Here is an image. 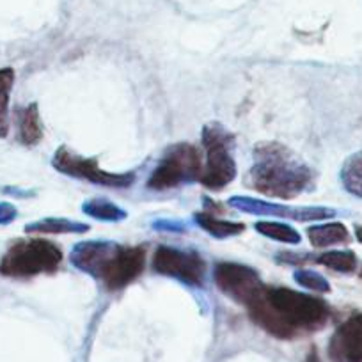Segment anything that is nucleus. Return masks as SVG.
Listing matches in <instances>:
<instances>
[{
  "label": "nucleus",
  "instance_id": "1",
  "mask_svg": "<svg viewBox=\"0 0 362 362\" xmlns=\"http://www.w3.org/2000/svg\"><path fill=\"white\" fill-rule=\"evenodd\" d=\"M247 309L256 325L279 339L322 329L330 316L322 298L290 288H264Z\"/></svg>",
  "mask_w": 362,
  "mask_h": 362
},
{
  "label": "nucleus",
  "instance_id": "2",
  "mask_svg": "<svg viewBox=\"0 0 362 362\" xmlns=\"http://www.w3.org/2000/svg\"><path fill=\"white\" fill-rule=\"evenodd\" d=\"M249 185L264 196L291 199L305 192L313 183L311 167L279 142H259L254 148Z\"/></svg>",
  "mask_w": 362,
  "mask_h": 362
},
{
  "label": "nucleus",
  "instance_id": "3",
  "mask_svg": "<svg viewBox=\"0 0 362 362\" xmlns=\"http://www.w3.org/2000/svg\"><path fill=\"white\" fill-rule=\"evenodd\" d=\"M69 261L78 270L102 281L107 290H123L144 270L146 252L142 247H123L116 242H80L73 247Z\"/></svg>",
  "mask_w": 362,
  "mask_h": 362
},
{
  "label": "nucleus",
  "instance_id": "4",
  "mask_svg": "<svg viewBox=\"0 0 362 362\" xmlns=\"http://www.w3.org/2000/svg\"><path fill=\"white\" fill-rule=\"evenodd\" d=\"M61 261V249L48 240H18L0 259V274L11 279H29L40 274H52Z\"/></svg>",
  "mask_w": 362,
  "mask_h": 362
},
{
  "label": "nucleus",
  "instance_id": "5",
  "mask_svg": "<svg viewBox=\"0 0 362 362\" xmlns=\"http://www.w3.org/2000/svg\"><path fill=\"white\" fill-rule=\"evenodd\" d=\"M203 146L206 163L201 173V183L210 190H221L236 177V162L233 156L235 139L218 123H208L203 128Z\"/></svg>",
  "mask_w": 362,
  "mask_h": 362
},
{
  "label": "nucleus",
  "instance_id": "6",
  "mask_svg": "<svg viewBox=\"0 0 362 362\" xmlns=\"http://www.w3.org/2000/svg\"><path fill=\"white\" fill-rule=\"evenodd\" d=\"M203 173L201 155L192 144H174L163 153L162 160L148 180L153 190L176 189L185 183L199 180Z\"/></svg>",
  "mask_w": 362,
  "mask_h": 362
},
{
  "label": "nucleus",
  "instance_id": "7",
  "mask_svg": "<svg viewBox=\"0 0 362 362\" xmlns=\"http://www.w3.org/2000/svg\"><path fill=\"white\" fill-rule=\"evenodd\" d=\"M52 165L55 170L66 176L78 177V180H87L89 183L103 187H112V189H127L134 185L135 174L134 173H109V170L100 169L96 158H87V156L76 155L75 151L68 149L66 146L55 151L52 158Z\"/></svg>",
  "mask_w": 362,
  "mask_h": 362
},
{
  "label": "nucleus",
  "instance_id": "8",
  "mask_svg": "<svg viewBox=\"0 0 362 362\" xmlns=\"http://www.w3.org/2000/svg\"><path fill=\"white\" fill-rule=\"evenodd\" d=\"M214 281L218 290L231 300L249 308L264 291V284L254 268L240 263L215 264Z\"/></svg>",
  "mask_w": 362,
  "mask_h": 362
},
{
  "label": "nucleus",
  "instance_id": "9",
  "mask_svg": "<svg viewBox=\"0 0 362 362\" xmlns=\"http://www.w3.org/2000/svg\"><path fill=\"white\" fill-rule=\"evenodd\" d=\"M153 268L162 276L173 277L189 286H199L206 274V263L196 250L162 245L153 256Z\"/></svg>",
  "mask_w": 362,
  "mask_h": 362
},
{
  "label": "nucleus",
  "instance_id": "10",
  "mask_svg": "<svg viewBox=\"0 0 362 362\" xmlns=\"http://www.w3.org/2000/svg\"><path fill=\"white\" fill-rule=\"evenodd\" d=\"M229 206L235 210L243 211V214L250 215H268V217H281V218H290L295 222H318L332 218L336 211L330 208L322 206H286V204H277L270 203V201H261L254 199V197H243L236 196L228 201Z\"/></svg>",
  "mask_w": 362,
  "mask_h": 362
},
{
  "label": "nucleus",
  "instance_id": "11",
  "mask_svg": "<svg viewBox=\"0 0 362 362\" xmlns=\"http://www.w3.org/2000/svg\"><path fill=\"white\" fill-rule=\"evenodd\" d=\"M334 362H362V313L341 323L329 343Z\"/></svg>",
  "mask_w": 362,
  "mask_h": 362
},
{
  "label": "nucleus",
  "instance_id": "12",
  "mask_svg": "<svg viewBox=\"0 0 362 362\" xmlns=\"http://www.w3.org/2000/svg\"><path fill=\"white\" fill-rule=\"evenodd\" d=\"M308 236L313 247H318V249L337 245V243H344L350 240V233H348V229L341 222H327V224L311 226L308 229Z\"/></svg>",
  "mask_w": 362,
  "mask_h": 362
},
{
  "label": "nucleus",
  "instance_id": "13",
  "mask_svg": "<svg viewBox=\"0 0 362 362\" xmlns=\"http://www.w3.org/2000/svg\"><path fill=\"white\" fill-rule=\"evenodd\" d=\"M43 137L40 110L36 103H30L18 114V139L23 146H36Z\"/></svg>",
  "mask_w": 362,
  "mask_h": 362
},
{
  "label": "nucleus",
  "instance_id": "14",
  "mask_svg": "<svg viewBox=\"0 0 362 362\" xmlns=\"http://www.w3.org/2000/svg\"><path fill=\"white\" fill-rule=\"evenodd\" d=\"M194 221L197 222L203 231H206L208 235L215 236V238H229V236H236L245 229V226L240 224V222H231V221H222L217 218L215 215L206 214V211H199V214L194 215Z\"/></svg>",
  "mask_w": 362,
  "mask_h": 362
},
{
  "label": "nucleus",
  "instance_id": "15",
  "mask_svg": "<svg viewBox=\"0 0 362 362\" xmlns=\"http://www.w3.org/2000/svg\"><path fill=\"white\" fill-rule=\"evenodd\" d=\"M89 226L68 218H41L25 226V233H43V235H66V233H87Z\"/></svg>",
  "mask_w": 362,
  "mask_h": 362
},
{
  "label": "nucleus",
  "instance_id": "16",
  "mask_svg": "<svg viewBox=\"0 0 362 362\" xmlns=\"http://www.w3.org/2000/svg\"><path fill=\"white\" fill-rule=\"evenodd\" d=\"M15 86V69L0 68V139L9 134V96Z\"/></svg>",
  "mask_w": 362,
  "mask_h": 362
},
{
  "label": "nucleus",
  "instance_id": "17",
  "mask_svg": "<svg viewBox=\"0 0 362 362\" xmlns=\"http://www.w3.org/2000/svg\"><path fill=\"white\" fill-rule=\"evenodd\" d=\"M254 229H256L259 235L267 236L270 240H276V242L288 243V245H298L300 243V233L295 231L291 226L281 224V222H256L254 224Z\"/></svg>",
  "mask_w": 362,
  "mask_h": 362
},
{
  "label": "nucleus",
  "instance_id": "18",
  "mask_svg": "<svg viewBox=\"0 0 362 362\" xmlns=\"http://www.w3.org/2000/svg\"><path fill=\"white\" fill-rule=\"evenodd\" d=\"M83 214L89 217L96 218V221H105V222H119L127 218V211L121 210L117 204L110 203L107 199H90L86 201L82 206Z\"/></svg>",
  "mask_w": 362,
  "mask_h": 362
},
{
  "label": "nucleus",
  "instance_id": "19",
  "mask_svg": "<svg viewBox=\"0 0 362 362\" xmlns=\"http://www.w3.org/2000/svg\"><path fill=\"white\" fill-rule=\"evenodd\" d=\"M341 181L348 192L362 197V151L355 153L344 162L341 169Z\"/></svg>",
  "mask_w": 362,
  "mask_h": 362
},
{
  "label": "nucleus",
  "instance_id": "20",
  "mask_svg": "<svg viewBox=\"0 0 362 362\" xmlns=\"http://www.w3.org/2000/svg\"><path fill=\"white\" fill-rule=\"evenodd\" d=\"M315 261L341 274H350L357 267V256L351 250H329L320 254Z\"/></svg>",
  "mask_w": 362,
  "mask_h": 362
},
{
  "label": "nucleus",
  "instance_id": "21",
  "mask_svg": "<svg viewBox=\"0 0 362 362\" xmlns=\"http://www.w3.org/2000/svg\"><path fill=\"white\" fill-rule=\"evenodd\" d=\"M293 279L297 281L300 286L308 288L309 291H316V293H329L330 291L329 281H327L323 276H320L318 272H315V270L298 268V270H295Z\"/></svg>",
  "mask_w": 362,
  "mask_h": 362
},
{
  "label": "nucleus",
  "instance_id": "22",
  "mask_svg": "<svg viewBox=\"0 0 362 362\" xmlns=\"http://www.w3.org/2000/svg\"><path fill=\"white\" fill-rule=\"evenodd\" d=\"M16 217H18V211H16V208L11 203L0 201V226L11 224Z\"/></svg>",
  "mask_w": 362,
  "mask_h": 362
},
{
  "label": "nucleus",
  "instance_id": "23",
  "mask_svg": "<svg viewBox=\"0 0 362 362\" xmlns=\"http://www.w3.org/2000/svg\"><path fill=\"white\" fill-rule=\"evenodd\" d=\"M305 362H322V361H320L318 351H316V350H311V354L308 355V358H305Z\"/></svg>",
  "mask_w": 362,
  "mask_h": 362
},
{
  "label": "nucleus",
  "instance_id": "24",
  "mask_svg": "<svg viewBox=\"0 0 362 362\" xmlns=\"http://www.w3.org/2000/svg\"><path fill=\"white\" fill-rule=\"evenodd\" d=\"M355 236H357V240H358V242L362 243V226H358V228L355 229Z\"/></svg>",
  "mask_w": 362,
  "mask_h": 362
}]
</instances>
